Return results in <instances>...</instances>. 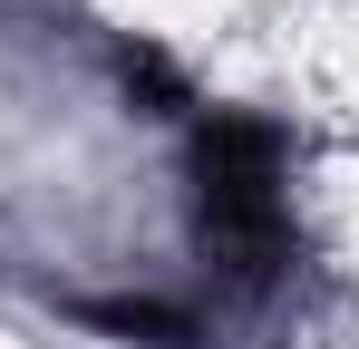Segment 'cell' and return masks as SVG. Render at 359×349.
Segmentation results:
<instances>
[{"mask_svg":"<svg viewBox=\"0 0 359 349\" xmlns=\"http://www.w3.org/2000/svg\"><path fill=\"white\" fill-rule=\"evenodd\" d=\"M194 194H204V242L233 282H272L292 262V194H282V126L243 107L194 116Z\"/></svg>","mask_w":359,"mask_h":349,"instance_id":"6da1fadb","label":"cell"}]
</instances>
